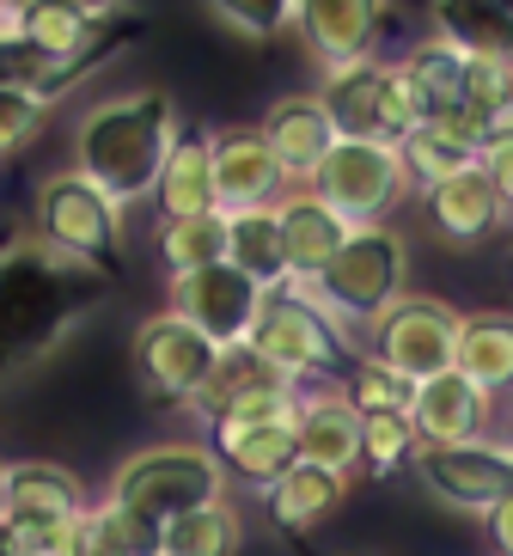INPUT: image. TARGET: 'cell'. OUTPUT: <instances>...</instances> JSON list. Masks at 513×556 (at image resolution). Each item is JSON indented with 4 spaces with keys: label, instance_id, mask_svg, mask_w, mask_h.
<instances>
[{
    "label": "cell",
    "instance_id": "obj_1",
    "mask_svg": "<svg viewBox=\"0 0 513 556\" xmlns=\"http://www.w3.org/2000/svg\"><path fill=\"white\" fill-rule=\"evenodd\" d=\"M99 269L43 251L37 239L0 245V379L50 355L86 312L99 306Z\"/></svg>",
    "mask_w": 513,
    "mask_h": 556
},
{
    "label": "cell",
    "instance_id": "obj_2",
    "mask_svg": "<svg viewBox=\"0 0 513 556\" xmlns=\"http://www.w3.org/2000/svg\"><path fill=\"white\" fill-rule=\"evenodd\" d=\"M183 141L178 99L159 86L123 92V99H99L74 129V172L92 178L116 208L148 202L159 184V165L171 160V148Z\"/></svg>",
    "mask_w": 513,
    "mask_h": 556
},
{
    "label": "cell",
    "instance_id": "obj_3",
    "mask_svg": "<svg viewBox=\"0 0 513 556\" xmlns=\"http://www.w3.org/2000/svg\"><path fill=\"white\" fill-rule=\"evenodd\" d=\"M251 349H257V361H264L275 379H287V386H312V379H331L343 374L348 361L361 355V349L343 337V325H336L331 312L318 306L306 288H269L264 306H257V325H251L245 337Z\"/></svg>",
    "mask_w": 513,
    "mask_h": 556
},
{
    "label": "cell",
    "instance_id": "obj_4",
    "mask_svg": "<svg viewBox=\"0 0 513 556\" xmlns=\"http://www.w3.org/2000/svg\"><path fill=\"white\" fill-rule=\"evenodd\" d=\"M31 239L43 251H55V257L80 263V269L111 276L116 251H123V208H116L92 178H80V172L67 165V172H50L43 190H37Z\"/></svg>",
    "mask_w": 513,
    "mask_h": 556
},
{
    "label": "cell",
    "instance_id": "obj_5",
    "mask_svg": "<svg viewBox=\"0 0 513 556\" xmlns=\"http://www.w3.org/2000/svg\"><path fill=\"white\" fill-rule=\"evenodd\" d=\"M111 502L148 514V520H178L190 507H208L227 495V471L220 458L196 441H166V446H141L134 458H123L111 477Z\"/></svg>",
    "mask_w": 513,
    "mask_h": 556
},
{
    "label": "cell",
    "instance_id": "obj_6",
    "mask_svg": "<svg viewBox=\"0 0 513 556\" xmlns=\"http://www.w3.org/2000/svg\"><path fill=\"white\" fill-rule=\"evenodd\" d=\"M403 232L392 227H348L343 251L324 263V276L312 281V300L331 312L336 325H373L385 306L403 300Z\"/></svg>",
    "mask_w": 513,
    "mask_h": 556
},
{
    "label": "cell",
    "instance_id": "obj_7",
    "mask_svg": "<svg viewBox=\"0 0 513 556\" xmlns=\"http://www.w3.org/2000/svg\"><path fill=\"white\" fill-rule=\"evenodd\" d=\"M306 190L343 214L348 227H385L392 208L410 197V178H403V160L392 141H336Z\"/></svg>",
    "mask_w": 513,
    "mask_h": 556
},
{
    "label": "cell",
    "instance_id": "obj_8",
    "mask_svg": "<svg viewBox=\"0 0 513 556\" xmlns=\"http://www.w3.org/2000/svg\"><path fill=\"white\" fill-rule=\"evenodd\" d=\"M367 330H373L367 355L385 361L410 386L452 374V361H459V312L434 294H403L398 306H385Z\"/></svg>",
    "mask_w": 513,
    "mask_h": 556
},
{
    "label": "cell",
    "instance_id": "obj_9",
    "mask_svg": "<svg viewBox=\"0 0 513 556\" xmlns=\"http://www.w3.org/2000/svg\"><path fill=\"white\" fill-rule=\"evenodd\" d=\"M220 349L202 337L196 325H183L178 312H153V318H141V330H134L129 343V361H134V386L153 397V404H178L190 409L202 392V379H208V367H215Z\"/></svg>",
    "mask_w": 513,
    "mask_h": 556
},
{
    "label": "cell",
    "instance_id": "obj_10",
    "mask_svg": "<svg viewBox=\"0 0 513 556\" xmlns=\"http://www.w3.org/2000/svg\"><path fill=\"white\" fill-rule=\"evenodd\" d=\"M415 477L434 502L459 507V514H489L496 502L513 495V446H415Z\"/></svg>",
    "mask_w": 513,
    "mask_h": 556
},
{
    "label": "cell",
    "instance_id": "obj_11",
    "mask_svg": "<svg viewBox=\"0 0 513 556\" xmlns=\"http://www.w3.org/2000/svg\"><path fill=\"white\" fill-rule=\"evenodd\" d=\"M171 312H178L183 325H196L202 337L215 349H232L245 343L251 325H257V306H264V288L251 276H239L227 257L196 269V276H171Z\"/></svg>",
    "mask_w": 513,
    "mask_h": 556
},
{
    "label": "cell",
    "instance_id": "obj_12",
    "mask_svg": "<svg viewBox=\"0 0 513 556\" xmlns=\"http://www.w3.org/2000/svg\"><path fill=\"white\" fill-rule=\"evenodd\" d=\"M385 18H392V0H299L294 31L306 43V55L331 74V67H348V62H367L373 55Z\"/></svg>",
    "mask_w": 513,
    "mask_h": 556
},
{
    "label": "cell",
    "instance_id": "obj_13",
    "mask_svg": "<svg viewBox=\"0 0 513 556\" xmlns=\"http://www.w3.org/2000/svg\"><path fill=\"white\" fill-rule=\"evenodd\" d=\"M422 214H428L434 239L452 245V251H471V245H483V239H496V232L508 227V214H501V197H496V184H489V172H483V160L452 172V178H440L434 190H422Z\"/></svg>",
    "mask_w": 513,
    "mask_h": 556
},
{
    "label": "cell",
    "instance_id": "obj_14",
    "mask_svg": "<svg viewBox=\"0 0 513 556\" xmlns=\"http://www.w3.org/2000/svg\"><path fill=\"white\" fill-rule=\"evenodd\" d=\"M294 184L275 165L264 129H220L215 135V208L239 214V208H275Z\"/></svg>",
    "mask_w": 513,
    "mask_h": 556
},
{
    "label": "cell",
    "instance_id": "obj_15",
    "mask_svg": "<svg viewBox=\"0 0 513 556\" xmlns=\"http://www.w3.org/2000/svg\"><path fill=\"white\" fill-rule=\"evenodd\" d=\"M489 416H496V397L477 392L464 374H440L415 386L410 422L422 446H471L489 434Z\"/></svg>",
    "mask_w": 513,
    "mask_h": 556
},
{
    "label": "cell",
    "instance_id": "obj_16",
    "mask_svg": "<svg viewBox=\"0 0 513 556\" xmlns=\"http://www.w3.org/2000/svg\"><path fill=\"white\" fill-rule=\"evenodd\" d=\"M275 232H282V263H287V281L312 294V281L324 276V263L343 251L348 239V220L336 208L312 197V190H287L275 202Z\"/></svg>",
    "mask_w": 513,
    "mask_h": 556
},
{
    "label": "cell",
    "instance_id": "obj_17",
    "mask_svg": "<svg viewBox=\"0 0 513 556\" xmlns=\"http://www.w3.org/2000/svg\"><path fill=\"white\" fill-rule=\"evenodd\" d=\"M148 202L159 208V227L196 220V214H220L215 208V135L183 129V141L171 148V160L159 165V184H153Z\"/></svg>",
    "mask_w": 513,
    "mask_h": 556
},
{
    "label": "cell",
    "instance_id": "obj_18",
    "mask_svg": "<svg viewBox=\"0 0 513 556\" xmlns=\"http://www.w3.org/2000/svg\"><path fill=\"white\" fill-rule=\"evenodd\" d=\"M294 392H299V416H294L299 458L348 477L361 465V416L343 404V392H306V386H294Z\"/></svg>",
    "mask_w": 513,
    "mask_h": 556
},
{
    "label": "cell",
    "instance_id": "obj_19",
    "mask_svg": "<svg viewBox=\"0 0 513 556\" xmlns=\"http://www.w3.org/2000/svg\"><path fill=\"white\" fill-rule=\"evenodd\" d=\"M312 99H318V111H324V123L336 129V141H380L385 62H380V55H367V62L331 67Z\"/></svg>",
    "mask_w": 513,
    "mask_h": 556
},
{
    "label": "cell",
    "instance_id": "obj_20",
    "mask_svg": "<svg viewBox=\"0 0 513 556\" xmlns=\"http://www.w3.org/2000/svg\"><path fill=\"white\" fill-rule=\"evenodd\" d=\"M348 495V477L324 471V465H306V458H294L275 483L264 490V507L269 520H275V532H287V539H306V532H318V526L331 520L336 507H343Z\"/></svg>",
    "mask_w": 513,
    "mask_h": 556
},
{
    "label": "cell",
    "instance_id": "obj_21",
    "mask_svg": "<svg viewBox=\"0 0 513 556\" xmlns=\"http://www.w3.org/2000/svg\"><path fill=\"white\" fill-rule=\"evenodd\" d=\"M215 446L208 453L220 458V471L251 483V490H269L275 477L299 458V428L294 422H257V428H208Z\"/></svg>",
    "mask_w": 513,
    "mask_h": 556
},
{
    "label": "cell",
    "instance_id": "obj_22",
    "mask_svg": "<svg viewBox=\"0 0 513 556\" xmlns=\"http://www.w3.org/2000/svg\"><path fill=\"white\" fill-rule=\"evenodd\" d=\"M264 141L275 153V165L287 172V184H312L324 153L336 148V129L324 123L318 99H282V104H269V116H264Z\"/></svg>",
    "mask_w": 513,
    "mask_h": 556
},
{
    "label": "cell",
    "instance_id": "obj_23",
    "mask_svg": "<svg viewBox=\"0 0 513 556\" xmlns=\"http://www.w3.org/2000/svg\"><path fill=\"white\" fill-rule=\"evenodd\" d=\"M398 160H403L410 190H434L440 178H452V172H464V165H477L483 141H477V129H471L464 116H434V123H422L415 135L398 141Z\"/></svg>",
    "mask_w": 513,
    "mask_h": 556
},
{
    "label": "cell",
    "instance_id": "obj_24",
    "mask_svg": "<svg viewBox=\"0 0 513 556\" xmlns=\"http://www.w3.org/2000/svg\"><path fill=\"white\" fill-rule=\"evenodd\" d=\"M86 490L67 465L50 458H18L7 465V520H74L86 514Z\"/></svg>",
    "mask_w": 513,
    "mask_h": 556
},
{
    "label": "cell",
    "instance_id": "obj_25",
    "mask_svg": "<svg viewBox=\"0 0 513 556\" xmlns=\"http://www.w3.org/2000/svg\"><path fill=\"white\" fill-rule=\"evenodd\" d=\"M452 374H464L489 397L513 392V312H464Z\"/></svg>",
    "mask_w": 513,
    "mask_h": 556
},
{
    "label": "cell",
    "instance_id": "obj_26",
    "mask_svg": "<svg viewBox=\"0 0 513 556\" xmlns=\"http://www.w3.org/2000/svg\"><path fill=\"white\" fill-rule=\"evenodd\" d=\"M434 37L459 55H501L513 62V13L501 0H434Z\"/></svg>",
    "mask_w": 513,
    "mask_h": 556
},
{
    "label": "cell",
    "instance_id": "obj_27",
    "mask_svg": "<svg viewBox=\"0 0 513 556\" xmlns=\"http://www.w3.org/2000/svg\"><path fill=\"white\" fill-rule=\"evenodd\" d=\"M227 263L239 276H251L257 288H287L282 263V232H275V208H239L227 214Z\"/></svg>",
    "mask_w": 513,
    "mask_h": 556
},
{
    "label": "cell",
    "instance_id": "obj_28",
    "mask_svg": "<svg viewBox=\"0 0 513 556\" xmlns=\"http://www.w3.org/2000/svg\"><path fill=\"white\" fill-rule=\"evenodd\" d=\"M464 123L477 129L483 148L513 135V62H501V55H464Z\"/></svg>",
    "mask_w": 513,
    "mask_h": 556
},
{
    "label": "cell",
    "instance_id": "obj_29",
    "mask_svg": "<svg viewBox=\"0 0 513 556\" xmlns=\"http://www.w3.org/2000/svg\"><path fill=\"white\" fill-rule=\"evenodd\" d=\"M166 556H239L245 544V520H239V507L220 495L208 507H190L178 520H166Z\"/></svg>",
    "mask_w": 513,
    "mask_h": 556
},
{
    "label": "cell",
    "instance_id": "obj_30",
    "mask_svg": "<svg viewBox=\"0 0 513 556\" xmlns=\"http://www.w3.org/2000/svg\"><path fill=\"white\" fill-rule=\"evenodd\" d=\"M403 74L415 80V92H422V104H428V123L434 116H464V55L452 50V43H440V37L410 43Z\"/></svg>",
    "mask_w": 513,
    "mask_h": 556
},
{
    "label": "cell",
    "instance_id": "obj_31",
    "mask_svg": "<svg viewBox=\"0 0 513 556\" xmlns=\"http://www.w3.org/2000/svg\"><path fill=\"white\" fill-rule=\"evenodd\" d=\"M264 386H287V379L269 374L251 343H232V349H220V355H215V367H208V379H202V392H196V404H190V409H196L202 422H215L227 404H239L245 392H264Z\"/></svg>",
    "mask_w": 513,
    "mask_h": 556
},
{
    "label": "cell",
    "instance_id": "obj_32",
    "mask_svg": "<svg viewBox=\"0 0 513 556\" xmlns=\"http://www.w3.org/2000/svg\"><path fill=\"white\" fill-rule=\"evenodd\" d=\"M343 404L355 409V416H410V404H415V386L410 379H398L385 361H373L361 349V355L343 367Z\"/></svg>",
    "mask_w": 513,
    "mask_h": 556
},
{
    "label": "cell",
    "instance_id": "obj_33",
    "mask_svg": "<svg viewBox=\"0 0 513 556\" xmlns=\"http://www.w3.org/2000/svg\"><path fill=\"white\" fill-rule=\"evenodd\" d=\"M159 257H166V276H196V269L220 263L227 257V214H196V220L159 227Z\"/></svg>",
    "mask_w": 513,
    "mask_h": 556
},
{
    "label": "cell",
    "instance_id": "obj_34",
    "mask_svg": "<svg viewBox=\"0 0 513 556\" xmlns=\"http://www.w3.org/2000/svg\"><path fill=\"white\" fill-rule=\"evenodd\" d=\"M415 422L410 416H361V465L373 477H392L398 465L415 458Z\"/></svg>",
    "mask_w": 513,
    "mask_h": 556
},
{
    "label": "cell",
    "instance_id": "obj_35",
    "mask_svg": "<svg viewBox=\"0 0 513 556\" xmlns=\"http://www.w3.org/2000/svg\"><path fill=\"white\" fill-rule=\"evenodd\" d=\"M294 7L299 0H208V13H215L227 31L251 37V43H269V37L294 31Z\"/></svg>",
    "mask_w": 513,
    "mask_h": 556
},
{
    "label": "cell",
    "instance_id": "obj_36",
    "mask_svg": "<svg viewBox=\"0 0 513 556\" xmlns=\"http://www.w3.org/2000/svg\"><path fill=\"white\" fill-rule=\"evenodd\" d=\"M428 123V104L415 92V80L403 74V62H385V99H380V141L398 148L403 135H415Z\"/></svg>",
    "mask_w": 513,
    "mask_h": 556
},
{
    "label": "cell",
    "instance_id": "obj_37",
    "mask_svg": "<svg viewBox=\"0 0 513 556\" xmlns=\"http://www.w3.org/2000/svg\"><path fill=\"white\" fill-rule=\"evenodd\" d=\"M43 116H50L43 99H31V92H0V153L25 148V141L43 129Z\"/></svg>",
    "mask_w": 513,
    "mask_h": 556
},
{
    "label": "cell",
    "instance_id": "obj_38",
    "mask_svg": "<svg viewBox=\"0 0 513 556\" xmlns=\"http://www.w3.org/2000/svg\"><path fill=\"white\" fill-rule=\"evenodd\" d=\"M483 172H489V184H496L501 214L513 220V135H501V141H489V148H483Z\"/></svg>",
    "mask_w": 513,
    "mask_h": 556
},
{
    "label": "cell",
    "instance_id": "obj_39",
    "mask_svg": "<svg viewBox=\"0 0 513 556\" xmlns=\"http://www.w3.org/2000/svg\"><path fill=\"white\" fill-rule=\"evenodd\" d=\"M483 520H489V544H496L501 556H513V495H508V502H496Z\"/></svg>",
    "mask_w": 513,
    "mask_h": 556
},
{
    "label": "cell",
    "instance_id": "obj_40",
    "mask_svg": "<svg viewBox=\"0 0 513 556\" xmlns=\"http://www.w3.org/2000/svg\"><path fill=\"white\" fill-rule=\"evenodd\" d=\"M0 526H7V465H0Z\"/></svg>",
    "mask_w": 513,
    "mask_h": 556
},
{
    "label": "cell",
    "instance_id": "obj_41",
    "mask_svg": "<svg viewBox=\"0 0 513 556\" xmlns=\"http://www.w3.org/2000/svg\"><path fill=\"white\" fill-rule=\"evenodd\" d=\"M7 25H13V0H0V31H7Z\"/></svg>",
    "mask_w": 513,
    "mask_h": 556
},
{
    "label": "cell",
    "instance_id": "obj_42",
    "mask_svg": "<svg viewBox=\"0 0 513 556\" xmlns=\"http://www.w3.org/2000/svg\"><path fill=\"white\" fill-rule=\"evenodd\" d=\"M508 428H513V392H508ZM508 446H513V434H508Z\"/></svg>",
    "mask_w": 513,
    "mask_h": 556
},
{
    "label": "cell",
    "instance_id": "obj_43",
    "mask_svg": "<svg viewBox=\"0 0 513 556\" xmlns=\"http://www.w3.org/2000/svg\"><path fill=\"white\" fill-rule=\"evenodd\" d=\"M501 7H508V13H513V0H501Z\"/></svg>",
    "mask_w": 513,
    "mask_h": 556
}]
</instances>
